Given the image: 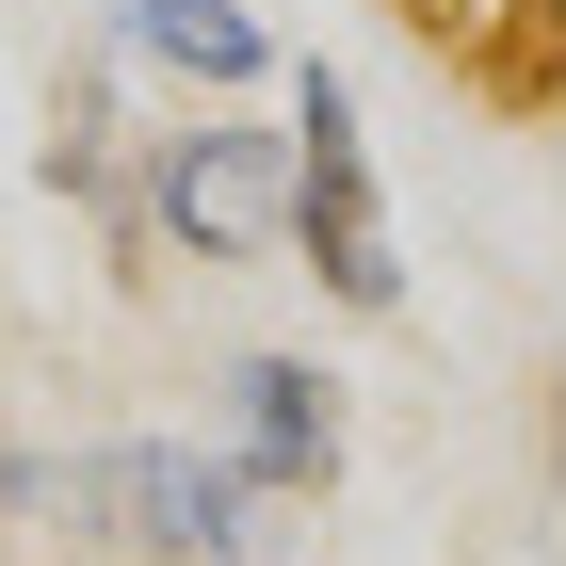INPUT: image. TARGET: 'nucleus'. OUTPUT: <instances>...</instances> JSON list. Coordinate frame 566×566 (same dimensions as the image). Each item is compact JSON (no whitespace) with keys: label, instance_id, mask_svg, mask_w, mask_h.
<instances>
[{"label":"nucleus","instance_id":"obj_3","mask_svg":"<svg viewBox=\"0 0 566 566\" xmlns=\"http://www.w3.org/2000/svg\"><path fill=\"white\" fill-rule=\"evenodd\" d=\"M275 130H292L275 260L324 275L340 324H389V307H405V227H389V178H373V130H356V82H340V65H275Z\"/></svg>","mask_w":566,"mask_h":566},{"label":"nucleus","instance_id":"obj_1","mask_svg":"<svg viewBox=\"0 0 566 566\" xmlns=\"http://www.w3.org/2000/svg\"><path fill=\"white\" fill-rule=\"evenodd\" d=\"M0 502H33L65 551H114V566H275V551H292V502H260L211 437H82V453H0Z\"/></svg>","mask_w":566,"mask_h":566},{"label":"nucleus","instance_id":"obj_6","mask_svg":"<svg viewBox=\"0 0 566 566\" xmlns=\"http://www.w3.org/2000/svg\"><path fill=\"white\" fill-rule=\"evenodd\" d=\"M389 17L437 33V49H485V33H502V49H518V82H534V33H551V0H389Z\"/></svg>","mask_w":566,"mask_h":566},{"label":"nucleus","instance_id":"obj_2","mask_svg":"<svg viewBox=\"0 0 566 566\" xmlns=\"http://www.w3.org/2000/svg\"><path fill=\"white\" fill-rule=\"evenodd\" d=\"M275 211H292V130L260 97H178L130 130V260H195V275H260Z\"/></svg>","mask_w":566,"mask_h":566},{"label":"nucleus","instance_id":"obj_5","mask_svg":"<svg viewBox=\"0 0 566 566\" xmlns=\"http://www.w3.org/2000/svg\"><path fill=\"white\" fill-rule=\"evenodd\" d=\"M97 65H146L163 97H275V17L260 0H114V33H97Z\"/></svg>","mask_w":566,"mask_h":566},{"label":"nucleus","instance_id":"obj_4","mask_svg":"<svg viewBox=\"0 0 566 566\" xmlns=\"http://www.w3.org/2000/svg\"><path fill=\"white\" fill-rule=\"evenodd\" d=\"M211 453L260 502H324V485L356 470V421H340V373L324 356H292V340H243L211 373Z\"/></svg>","mask_w":566,"mask_h":566}]
</instances>
